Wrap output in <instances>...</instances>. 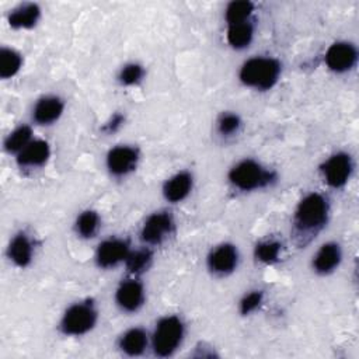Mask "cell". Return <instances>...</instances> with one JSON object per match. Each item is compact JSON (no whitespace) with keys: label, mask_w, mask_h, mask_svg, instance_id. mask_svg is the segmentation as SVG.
Returning a JSON list of instances; mask_svg holds the SVG:
<instances>
[{"label":"cell","mask_w":359,"mask_h":359,"mask_svg":"<svg viewBox=\"0 0 359 359\" xmlns=\"http://www.w3.org/2000/svg\"><path fill=\"white\" fill-rule=\"evenodd\" d=\"M283 255V244L278 238H262L255 243L252 257L262 265H275Z\"/></svg>","instance_id":"cell-23"},{"label":"cell","mask_w":359,"mask_h":359,"mask_svg":"<svg viewBox=\"0 0 359 359\" xmlns=\"http://www.w3.org/2000/svg\"><path fill=\"white\" fill-rule=\"evenodd\" d=\"M130 250V243L123 237L104 238L95 247L94 262L100 269H114L123 265Z\"/></svg>","instance_id":"cell-12"},{"label":"cell","mask_w":359,"mask_h":359,"mask_svg":"<svg viewBox=\"0 0 359 359\" xmlns=\"http://www.w3.org/2000/svg\"><path fill=\"white\" fill-rule=\"evenodd\" d=\"M243 129V119L234 111H223L215 122V130L219 137L227 140L237 136Z\"/></svg>","instance_id":"cell-27"},{"label":"cell","mask_w":359,"mask_h":359,"mask_svg":"<svg viewBox=\"0 0 359 359\" xmlns=\"http://www.w3.org/2000/svg\"><path fill=\"white\" fill-rule=\"evenodd\" d=\"M342 258H344L342 245L335 240H330L323 243L317 248V251L313 254L310 266L316 275L330 276L335 271H338V268L342 264Z\"/></svg>","instance_id":"cell-13"},{"label":"cell","mask_w":359,"mask_h":359,"mask_svg":"<svg viewBox=\"0 0 359 359\" xmlns=\"http://www.w3.org/2000/svg\"><path fill=\"white\" fill-rule=\"evenodd\" d=\"M42 18V8L35 1H24L13 7L7 14V24L11 29L27 31L38 25Z\"/></svg>","instance_id":"cell-18"},{"label":"cell","mask_w":359,"mask_h":359,"mask_svg":"<svg viewBox=\"0 0 359 359\" xmlns=\"http://www.w3.org/2000/svg\"><path fill=\"white\" fill-rule=\"evenodd\" d=\"M22 65H24V57L17 49L11 46L0 48V79L3 80L14 79L21 72Z\"/></svg>","instance_id":"cell-26"},{"label":"cell","mask_w":359,"mask_h":359,"mask_svg":"<svg viewBox=\"0 0 359 359\" xmlns=\"http://www.w3.org/2000/svg\"><path fill=\"white\" fill-rule=\"evenodd\" d=\"M34 140L32 126L28 123H21L15 126L3 142V149L11 156H17L22 149H25Z\"/></svg>","instance_id":"cell-24"},{"label":"cell","mask_w":359,"mask_h":359,"mask_svg":"<svg viewBox=\"0 0 359 359\" xmlns=\"http://www.w3.org/2000/svg\"><path fill=\"white\" fill-rule=\"evenodd\" d=\"M254 35H255V25L252 20L226 27V43L234 50L247 49L252 43Z\"/></svg>","instance_id":"cell-22"},{"label":"cell","mask_w":359,"mask_h":359,"mask_svg":"<svg viewBox=\"0 0 359 359\" xmlns=\"http://www.w3.org/2000/svg\"><path fill=\"white\" fill-rule=\"evenodd\" d=\"M331 217V203L323 192L306 194L294 206L290 236L296 245L304 247L310 244L327 226Z\"/></svg>","instance_id":"cell-1"},{"label":"cell","mask_w":359,"mask_h":359,"mask_svg":"<svg viewBox=\"0 0 359 359\" xmlns=\"http://www.w3.org/2000/svg\"><path fill=\"white\" fill-rule=\"evenodd\" d=\"M126 116L122 112H114L101 126V132L105 135H112L118 132L123 125H125Z\"/></svg>","instance_id":"cell-30"},{"label":"cell","mask_w":359,"mask_h":359,"mask_svg":"<svg viewBox=\"0 0 359 359\" xmlns=\"http://www.w3.org/2000/svg\"><path fill=\"white\" fill-rule=\"evenodd\" d=\"M185 338V323L177 314L160 317L150 334V348L157 358L172 356Z\"/></svg>","instance_id":"cell-5"},{"label":"cell","mask_w":359,"mask_h":359,"mask_svg":"<svg viewBox=\"0 0 359 359\" xmlns=\"http://www.w3.org/2000/svg\"><path fill=\"white\" fill-rule=\"evenodd\" d=\"M114 302L122 313H137L146 303V289L140 278L128 275L122 279L114 292Z\"/></svg>","instance_id":"cell-11"},{"label":"cell","mask_w":359,"mask_h":359,"mask_svg":"<svg viewBox=\"0 0 359 359\" xmlns=\"http://www.w3.org/2000/svg\"><path fill=\"white\" fill-rule=\"evenodd\" d=\"M116 348L125 356H140L150 348V334L142 327H130L118 337Z\"/></svg>","instance_id":"cell-19"},{"label":"cell","mask_w":359,"mask_h":359,"mask_svg":"<svg viewBox=\"0 0 359 359\" xmlns=\"http://www.w3.org/2000/svg\"><path fill=\"white\" fill-rule=\"evenodd\" d=\"M50 154L52 149L48 140L34 139L15 156V164L20 170H38L48 164Z\"/></svg>","instance_id":"cell-17"},{"label":"cell","mask_w":359,"mask_h":359,"mask_svg":"<svg viewBox=\"0 0 359 359\" xmlns=\"http://www.w3.org/2000/svg\"><path fill=\"white\" fill-rule=\"evenodd\" d=\"M318 171L328 188L344 189L355 172L353 156L346 150H337L321 161Z\"/></svg>","instance_id":"cell-6"},{"label":"cell","mask_w":359,"mask_h":359,"mask_svg":"<svg viewBox=\"0 0 359 359\" xmlns=\"http://www.w3.org/2000/svg\"><path fill=\"white\" fill-rule=\"evenodd\" d=\"M240 264L238 247L230 241L213 245L206 255V269L215 278H227L234 273Z\"/></svg>","instance_id":"cell-10"},{"label":"cell","mask_w":359,"mask_h":359,"mask_svg":"<svg viewBox=\"0 0 359 359\" xmlns=\"http://www.w3.org/2000/svg\"><path fill=\"white\" fill-rule=\"evenodd\" d=\"M278 181V172L252 157H244L236 161L227 171L230 187L243 194L264 191Z\"/></svg>","instance_id":"cell-2"},{"label":"cell","mask_w":359,"mask_h":359,"mask_svg":"<svg viewBox=\"0 0 359 359\" xmlns=\"http://www.w3.org/2000/svg\"><path fill=\"white\" fill-rule=\"evenodd\" d=\"M140 150L133 144H115L105 154V168L112 178H126L140 164Z\"/></svg>","instance_id":"cell-8"},{"label":"cell","mask_w":359,"mask_h":359,"mask_svg":"<svg viewBox=\"0 0 359 359\" xmlns=\"http://www.w3.org/2000/svg\"><path fill=\"white\" fill-rule=\"evenodd\" d=\"M254 11H255V4L250 0H233L227 3L223 13L226 27L251 21Z\"/></svg>","instance_id":"cell-25"},{"label":"cell","mask_w":359,"mask_h":359,"mask_svg":"<svg viewBox=\"0 0 359 359\" xmlns=\"http://www.w3.org/2000/svg\"><path fill=\"white\" fill-rule=\"evenodd\" d=\"M175 233L174 216L167 209L151 212L142 223L139 238L147 247H158L164 244Z\"/></svg>","instance_id":"cell-7"},{"label":"cell","mask_w":359,"mask_h":359,"mask_svg":"<svg viewBox=\"0 0 359 359\" xmlns=\"http://www.w3.org/2000/svg\"><path fill=\"white\" fill-rule=\"evenodd\" d=\"M101 229V216L95 209H84L73 222V231L81 240L94 238Z\"/></svg>","instance_id":"cell-21"},{"label":"cell","mask_w":359,"mask_h":359,"mask_svg":"<svg viewBox=\"0 0 359 359\" xmlns=\"http://www.w3.org/2000/svg\"><path fill=\"white\" fill-rule=\"evenodd\" d=\"M358 46L346 39H338L330 43L323 56L325 67L334 74H346L352 72L358 65Z\"/></svg>","instance_id":"cell-9"},{"label":"cell","mask_w":359,"mask_h":359,"mask_svg":"<svg viewBox=\"0 0 359 359\" xmlns=\"http://www.w3.org/2000/svg\"><path fill=\"white\" fill-rule=\"evenodd\" d=\"M146 79V67L139 62H126L122 65L116 74V81L121 87H137Z\"/></svg>","instance_id":"cell-28"},{"label":"cell","mask_w":359,"mask_h":359,"mask_svg":"<svg viewBox=\"0 0 359 359\" xmlns=\"http://www.w3.org/2000/svg\"><path fill=\"white\" fill-rule=\"evenodd\" d=\"M100 311L97 303L87 297L69 304L62 313L57 330L65 337L79 338L91 332L98 323Z\"/></svg>","instance_id":"cell-4"},{"label":"cell","mask_w":359,"mask_h":359,"mask_svg":"<svg viewBox=\"0 0 359 359\" xmlns=\"http://www.w3.org/2000/svg\"><path fill=\"white\" fill-rule=\"evenodd\" d=\"M66 108L65 100L57 94H45L39 97L31 109V118L36 125L49 126L56 123Z\"/></svg>","instance_id":"cell-16"},{"label":"cell","mask_w":359,"mask_h":359,"mask_svg":"<svg viewBox=\"0 0 359 359\" xmlns=\"http://www.w3.org/2000/svg\"><path fill=\"white\" fill-rule=\"evenodd\" d=\"M238 81L255 91L272 90L282 77V63L269 55H255L245 59L238 69Z\"/></svg>","instance_id":"cell-3"},{"label":"cell","mask_w":359,"mask_h":359,"mask_svg":"<svg viewBox=\"0 0 359 359\" xmlns=\"http://www.w3.org/2000/svg\"><path fill=\"white\" fill-rule=\"evenodd\" d=\"M264 299H265V292L262 289H251L245 292L238 300V304H237L238 313L244 317L255 313L262 306Z\"/></svg>","instance_id":"cell-29"},{"label":"cell","mask_w":359,"mask_h":359,"mask_svg":"<svg viewBox=\"0 0 359 359\" xmlns=\"http://www.w3.org/2000/svg\"><path fill=\"white\" fill-rule=\"evenodd\" d=\"M6 255L8 261L20 268H28L35 258V241L27 230H18L14 233L7 244Z\"/></svg>","instance_id":"cell-14"},{"label":"cell","mask_w":359,"mask_h":359,"mask_svg":"<svg viewBox=\"0 0 359 359\" xmlns=\"http://www.w3.org/2000/svg\"><path fill=\"white\" fill-rule=\"evenodd\" d=\"M154 261V251L151 247L142 245L139 248H132L130 252L128 254L123 266L126 269V273L130 276H137L140 278L143 273H146Z\"/></svg>","instance_id":"cell-20"},{"label":"cell","mask_w":359,"mask_h":359,"mask_svg":"<svg viewBox=\"0 0 359 359\" xmlns=\"http://www.w3.org/2000/svg\"><path fill=\"white\" fill-rule=\"evenodd\" d=\"M195 177L188 170H181L167 177L161 185V195L165 202L177 205L184 202L194 191Z\"/></svg>","instance_id":"cell-15"}]
</instances>
